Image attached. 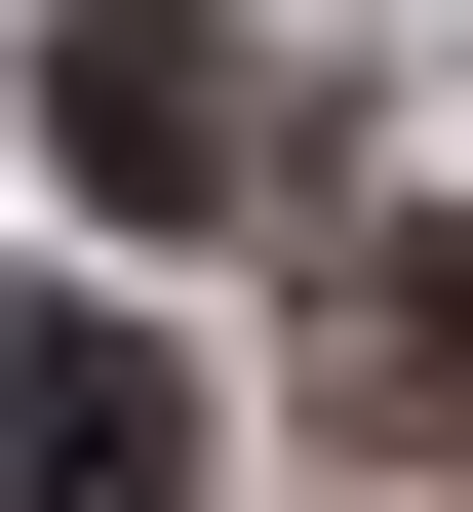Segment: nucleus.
Segmentation results:
<instances>
[{"mask_svg": "<svg viewBox=\"0 0 473 512\" xmlns=\"http://www.w3.org/2000/svg\"><path fill=\"white\" fill-rule=\"evenodd\" d=\"M40 158L119 197V237H198V197H237V0H79V40H40Z\"/></svg>", "mask_w": 473, "mask_h": 512, "instance_id": "nucleus-1", "label": "nucleus"}, {"mask_svg": "<svg viewBox=\"0 0 473 512\" xmlns=\"http://www.w3.org/2000/svg\"><path fill=\"white\" fill-rule=\"evenodd\" d=\"M0 512H198V394H158L119 316H40L0 355Z\"/></svg>", "mask_w": 473, "mask_h": 512, "instance_id": "nucleus-2", "label": "nucleus"}, {"mask_svg": "<svg viewBox=\"0 0 473 512\" xmlns=\"http://www.w3.org/2000/svg\"><path fill=\"white\" fill-rule=\"evenodd\" d=\"M355 434H473V237H355Z\"/></svg>", "mask_w": 473, "mask_h": 512, "instance_id": "nucleus-3", "label": "nucleus"}]
</instances>
